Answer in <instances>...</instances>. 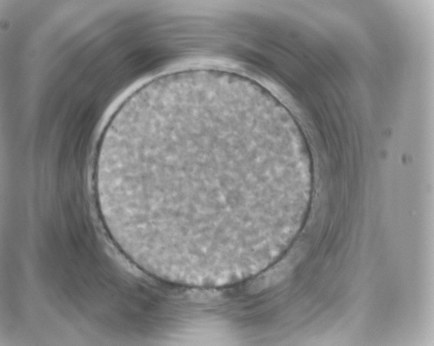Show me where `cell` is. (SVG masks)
<instances>
[{
    "mask_svg": "<svg viewBox=\"0 0 434 346\" xmlns=\"http://www.w3.org/2000/svg\"><path fill=\"white\" fill-rule=\"evenodd\" d=\"M117 184L168 266L228 259L271 233L286 169L274 128L227 111L155 118L124 138Z\"/></svg>",
    "mask_w": 434,
    "mask_h": 346,
    "instance_id": "1",
    "label": "cell"
}]
</instances>
